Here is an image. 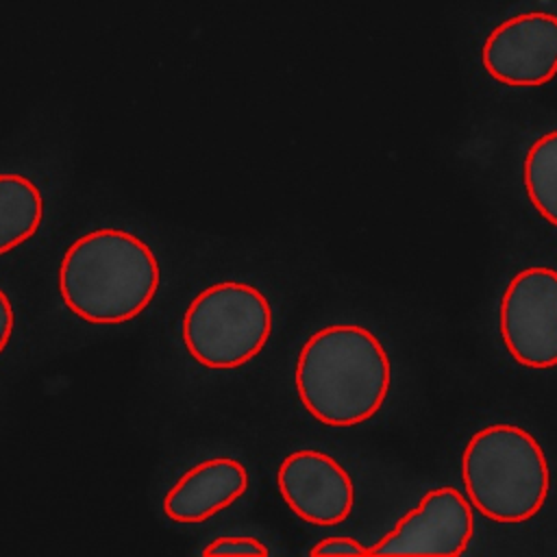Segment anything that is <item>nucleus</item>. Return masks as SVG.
<instances>
[{
	"instance_id": "1",
	"label": "nucleus",
	"mask_w": 557,
	"mask_h": 557,
	"mask_svg": "<svg viewBox=\"0 0 557 557\" xmlns=\"http://www.w3.org/2000/svg\"><path fill=\"white\" fill-rule=\"evenodd\" d=\"M392 387V361L383 342L361 324H326L313 331L294 363V389L305 411L326 426L372 420Z\"/></svg>"
},
{
	"instance_id": "2",
	"label": "nucleus",
	"mask_w": 557,
	"mask_h": 557,
	"mask_svg": "<svg viewBox=\"0 0 557 557\" xmlns=\"http://www.w3.org/2000/svg\"><path fill=\"white\" fill-rule=\"evenodd\" d=\"M57 287L83 322L115 326L141 315L161 287V265L146 239L126 228H94L63 252Z\"/></svg>"
},
{
	"instance_id": "3",
	"label": "nucleus",
	"mask_w": 557,
	"mask_h": 557,
	"mask_svg": "<svg viewBox=\"0 0 557 557\" xmlns=\"http://www.w3.org/2000/svg\"><path fill=\"white\" fill-rule=\"evenodd\" d=\"M461 483L472 507L500 524L540 513L550 492V466L522 426L494 422L470 435L461 453Z\"/></svg>"
},
{
	"instance_id": "4",
	"label": "nucleus",
	"mask_w": 557,
	"mask_h": 557,
	"mask_svg": "<svg viewBox=\"0 0 557 557\" xmlns=\"http://www.w3.org/2000/svg\"><path fill=\"white\" fill-rule=\"evenodd\" d=\"M274 313L268 296L246 281H218L187 305L181 337L187 355L209 370L250 363L270 342Z\"/></svg>"
},
{
	"instance_id": "5",
	"label": "nucleus",
	"mask_w": 557,
	"mask_h": 557,
	"mask_svg": "<svg viewBox=\"0 0 557 557\" xmlns=\"http://www.w3.org/2000/svg\"><path fill=\"white\" fill-rule=\"evenodd\" d=\"M498 329L511 359L531 370L557 368V270L516 272L498 305Z\"/></svg>"
},
{
	"instance_id": "6",
	"label": "nucleus",
	"mask_w": 557,
	"mask_h": 557,
	"mask_svg": "<svg viewBox=\"0 0 557 557\" xmlns=\"http://www.w3.org/2000/svg\"><path fill=\"white\" fill-rule=\"evenodd\" d=\"M481 65L507 87H542L557 76V13L533 9L498 22L481 44Z\"/></svg>"
},
{
	"instance_id": "7",
	"label": "nucleus",
	"mask_w": 557,
	"mask_h": 557,
	"mask_svg": "<svg viewBox=\"0 0 557 557\" xmlns=\"http://www.w3.org/2000/svg\"><path fill=\"white\" fill-rule=\"evenodd\" d=\"M474 535V511L468 496L453 485L426 490L370 555H444L459 557Z\"/></svg>"
},
{
	"instance_id": "8",
	"label": "nucleus",
	"mask_w": 557,
	"mask_h": 557,
	"mask_svg": "<svg viewBox=\"0 0 557 557\" xmlns=\"http://www.w3.org/2000/svg\"><path fill=\"white\" fill-rule=\"evenodd\" d=\"M276 490L287 509L313 527L342 524L355 507L348 470L318 448L287 453L276 468Z\"/></svg>"
},
{
	"instance_id": "9",
	"label": "nucleus",
	"mask_w": 557,
	"mask_h": 557,
	"mask_svg": "<svg viewBox=\"0 0 557 557\" xmlns=\"http://www.w3.org/2000/svg\"><path fill=\"white\" fill-rule=\"evenodd\" d=\"M250 487V472L237 457L215 455L189 466L165 492L163 516L176 524H202L233 507Z\"/></svg>"
},
{
	"instance_id": "10",
	"label": "nucleus",
	"mask_w": 557,
	"mask_h": 557,
	"mask_svg": "<svg viewBox=\"0 0 557 557\" xmlns=\"http://www.w3.org/2000/svg\"><path fill=\"white\" fill-rule=\"evenodd\" d=\"M44 207V194L30 176L0 172V257L39 233Z\"/></svg>"
},
{
	"instance_id": "11",
	"label": "nucleus",
	"mask_w": 557,
	"mask_h": 557,
	"mask_svg": "<svg viewBox=\"0 0 557 557\" xmlns=\"http://www.w3.org/2000/svg\"><path fill=\"white\" fill-rule=\"evenodd\" d=\"M522 183L533 209L557 226V128L529 146L522 161Z\"/></svg>"
},
{
	"instance_id": "12",
	"label": "nucleus",
	"mask_w": 557,
	"mask_h": 557,
	"mask_svg": "<svg viewBox=\"0 0 557 557\" xmlns=\"http://www.w3.org/2000/svg\"><path fill=\"white\" fill-rule=\"evenodd\" d=\"M200 555H205V557H218V555L265 557V555H270V548L259 537H252V535H218L200 550Z\"/></svg>"
},
{
	"instance_id": "13",
	"label": "nucleus",
	"mask_w": 557,
	"mask_h": 557,
	"mask_svg": "<svg viewBox=\"0 0 557 557\" xmlns=\"http://www.w3.org/2000/svg\"><path fill=\"white\" fill-rule=\"evenodd\" d=\"M311 557H357V555H370V548H366L359 540L350 535H329L318 540L309 548Z\"/></svg>"
},
{
	"instance_id": "14",
	"label": "nucleus",
	"mask_w": 557,
	"mask_h": 557,
	"mask_svg": "<svg viewBox=\"0 0 557 557\" xmlns=\"http://www.w3.org/2000/svg\"><path fill=\"white\" fill-rule=\"evenodd\" d=\"M15 329V311L9 294L0 287V355L7 350Z\"/></svg>"
}]
</instances>
